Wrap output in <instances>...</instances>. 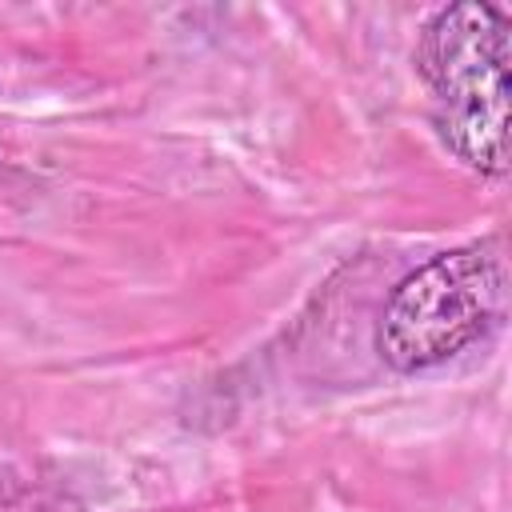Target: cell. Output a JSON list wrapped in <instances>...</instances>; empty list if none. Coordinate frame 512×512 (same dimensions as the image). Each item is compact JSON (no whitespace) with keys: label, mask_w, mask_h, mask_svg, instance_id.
<instances>
[{"label":"cell","mask_w":512,"mask_h":512,"mask_svg":"<svg viewBox=\"0 0 512 512\" xmlns=\"http://www.w3.org/2000/svg\"><path fill=\"white\" fill-rule=\"evenodd\" d=\"M416 64L436 92L444 144L476 172L508 168V20L500 8L464 0L440 8L416 48Z\"/></svg>","instance_id":"6da1fadb"},{"label":"cell","mask_w":512,"mask_h":512,"mask_svg":"<svg viewBox=\"0 0 512 512\" xmlns=\"http://www.w3.org/2000/svg\"><path fill=\"white\" fill-rule=\"evenodd\" d=\"M504 304V260L492 240L452 248L416 272H408L376 324V352L396 372L432 368L472 340L500 316Z\"/></svg>","instance_id":"7a4b0ae2"}]
</instances>
